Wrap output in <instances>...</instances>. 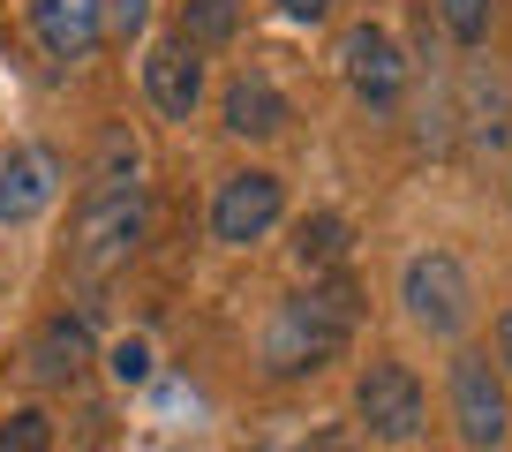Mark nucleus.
I'll return each instance as SVG.
<instances>
[{"label":"nucleus","mask_w":512,"mask_h":452,"mask_svg":"<svg viewBox=\"0 0 512 452\" xmlns=\"http://www.w3.org/2000/svg\"><path fill=\"white\" fill-rule=\"evenodd\" d=\"M445 407H452V430H460L467 452H497L512 437V392L505 370H497L482 347H460L445 370Z\"/></svg>","instance_id":"obj_4"},{"label":"nucleus","mask_w":512,"mask_h":452,"mask_svg":"<svg viewBox=\"0 0 512 452\" xmlns=\"http://www.w3.org/2000/svg\"><path fill=\"white\" fill-rule=\"evenodd\" d=\"M61 181H68V166H61L53 144H16L0 159V226L46 219V211L61 204Z\"/></svg>","instance_id":"obj_9"},{"label":"nucleus","mask_w":512,"mask_h":452,"mask_svg":"<svg viewBox=\"0 0 512 452\" xmlns=\"http://www.w3.org/2000/svg\"><path fill=\"white\" fill-rule=\"evenodd\" d=\"M279 219H287V181H279L272 166H241V174H226L219 196H211V242H226V249L264 242Z\"/></svg>","instance_id":"obj_7"},{"label":"nucleus","mask_w":512,"mask_h":452,"mask_svg":"<svg viewBox=\"0 0 512 452\" xmlns=\"http://www.w3.org/2000/svg\"><path fill=\"white\" fill-rule=\"evenodd\" d=\"M497 370H505V392H512V309L497 317Z\"/></svg>","instance_id":"obj_22"},{"label":"nucleus","mask_w":512,"mask_h":452,"mask_svg":"<svg viewBox=\"0 0 512 452\" xmlns=\"http://www.w3.org/2000/svg\"><path fill=\"white\" fill-rule=\"evenodd\" d=\"M294 264H302L309 279H339V264H347V219H339V211H309V219L294 226Z\"/></svg>","instance_id":"obj_14"},{"label":"nucleus","mask_w":512,"mask_h":452,"mask_svg":"<svg viewBox=\"0 0 512 452\" xmlns=\"http://www.w3.org/2000/svg\"><path fill=\"white\" fill-rule=\"evenodd\" d=\"M91 362H98V339H91V317H83V309H53L31 332V347H23L31 385H76Z\"/></svg>","instance_id":"obj_10"},{"label":"nucleus","mask_w":512,"mask_h":452,"mask_svg":"<svg viewBox=\"0 0 512 452\" xmlns=\"http://www.w3.org/2000/svg\"><path fill=\"white\" fill-rule=\"evenodd\" d=\"M339 76H347L354 106L400 113L407 106V83H415V61L400 53V38L384 31V23H347V31H339Z\"/></svg>","instance_id":"obj_6"},{"label":"nucleus","mask_w":512,"mask_h":452,"mask_svg":"<svg viewBox=\"0 0 512 452\" xmlns=\"http://www.w3.org/2000/svg\"><path fill=\"white\" fill-rule=\"evenodd\" d=\"M31 38L46 46V61L76 68L106 38V0H31Z\"/></svg>","instance_id":"obj_13"},{"label":"nucleus","mask_w":512,"mask_h":452,"mask_svg":"<svg viewBox=\"0 0 512 452\" xmlns=\"http://www.w3.org/2000/svg\"><path fill=\"white\" fill-rule=\"evenodd\" d=\"M287 121H294V106H287V91H279L264 68L226 76V91H219V129L226 136H241V144H272V136H287Z\"/></svg>","instance_id":"obj_11"},{"label":"nucleus","mask_w":512,"mask_h":452,"mask_svg":"<svg viewBox=\"0 0 512 452\" xmlns=\"http://www.w3.org/2000/svg\"><path fill=\"white\" fill-rule=\"evenodd\" d=\"M151 234V196L144 181H91V196L76 204V242H68V264L83 279H113Z\"/></svg>","instance_id":"obj_2"},{"label":"nucleus","mask_w":512,"mask_h":452,"mask_svg":"<svg viewBox=\"0 0 512 452\" xmlns=\"http://www.w3.org/2000/svg\"><path fill=\"white\" fill-rule=\"evenodd\" d=\"M437 8V31L452 38V46H482L490 38V16H497V0H430Z\"/></svg>","instance_id":"obj_16"},{"label":"nucleus","mask_w":512,"mask_h":452,"mask_svg":"<svg viewBox=\"0 0 512 452\" xmlns=\"http://www.w3.org/2000/svg\"><path fill=\"white\" fill-rule=\"evenodd\" d=\"M0 452H53V415L46 407H16L0 422Z\"/></svg>","instance_id":"obj_18"},{"label":"nucleus","mask_w":512,"mask_h":452,"mask_svg":"<svg viewBox=\"0 0 512 452\" xmlns=\"http://www.w3.org/2000/svg\"><path fill=\"white\" fill-rule=\"evenodd\" d=\"M98 181H136V136H128L121 121L98 136Z\"/></svg>","instance_id":"obj_19"},{"label":"nucleus","mask_w":512,"mask_h":452,"mask_svg":"<svg viewBox=\"0 0 512 452\" xmlns=\"http://www.w3.org/2000/svg\"><path fill=\"white\" fill-rule=\"evenodd\" d=\"M400 309H407L415 332L460 339L467 324H475V279H467V264L452 257V249H422L400 272Z\"/></svg>","instance_id":"obj_3"},{"label":"nucleus","mask_w":512,"mask_h":452,"mask_svg":"<svg viewBox=\"0 0 512 452\" xmlns=\"http://www.w3.org/2000/svg\"><path fill=\"white\" fill-rule=\"evenodd\" d=\"M234 31H241V0H181V16H174V38L196 53L226 46Z\"/></svg>","instance_id":"obj_15"},{"label":"nucleus","mask_w":512,"mask_h":452,"mask_svg":"<svg viewBox=\"0 0 512 452\" xmlns=\"http://www.w3.org/2000/svg\"><path fill=\"white\" fill-rule=\"evenodd\" d=\"M452 121H460L467 151L475 159H505L512 151V91L490 61H467L460 83H452Z\"/></svg>","instance_id":"obj_8"},{"label":"nucleus","mask_w":512,"mask_h":452,"mask_svg":"<svg viewBox=\"0 0 512 452\" xmlns=\"http://www.w3.org/2000/svg\"><path fill=\"white\" fill-rule=\"evenodd\" d=\"M354 317H362V294H354L347 279H309V287L287 294V302L272 309V324H264V377H272V385L317 377L324 362L347 355Z\"/></svg>","instance_id":"obj_1"},{"label":"nucleus","mask_w":512,"mask_h":452,"mask_svg":"<svg viewBox=\"0 0 512 452\" xmlns=\"http://www.w3.org/2000/svg\"><path fill=\"white\" fill-rule=\"evenodd\" d=\"M354 422H362L369 445H415L422 422H430V392H422V377L407 362L377 355L354 377Z\"/></svg>","instance_id":"obj_5"},{"label":"nucleus","mask_w":512,"mask_h":452,"mask_svg":"<svg viewBox=\"0 0 512 452\" xmlns=\"http://www.w3.org/2000/svg\"><path fill=\"white\" fill-rule=\"evenodd\" d=\"M98 362H106V377H113L121 392H136V385H151V377H159V362H151V339H136V332H121Z\"/></svg>","instance_id":"obj_17"},{"label":"nucleus","mask_w":512,"mask_h":452,"mask_svg":"<svg viewBox=\"0 0 512 452\" xmlns=\"http://www.w3.org/2000/svg\"><path fill=\"white\" fill-rule=\"evenodd\" d=\"M144 23H151V0H106V38H121V46H128Z\"/></svg>","instance_id":"obj_20"},{"label":"nucleus","mask_w":512,"mask_h":452,"mask_svg":"<svg viewBox=\"0 0 512 452\" xmlns=\"http://www.w3.org/2000/svg\"><path fill=\"white\" fill-rule=\"evenodd\" d=\"M144 98H151V113H166V121H189V113L204 106V53L181 46L174 31L151 38L144 46Z\"/></svg>","instance_id":"obj_12"},{"label":"nucleus","mask_w":512,"mask_h":452,"mask_svg":"<svg viewBox=\"0 0 512 452\" xmlns=\"http://www.w3.org/2000/svg\"><path fill=\"white\" fill-rule=\"evenodd\" d=\"M279 16H287V23H324V16H332V0H279Z\"/></svg>","instance_id":"obj_21"}]
</instances>
